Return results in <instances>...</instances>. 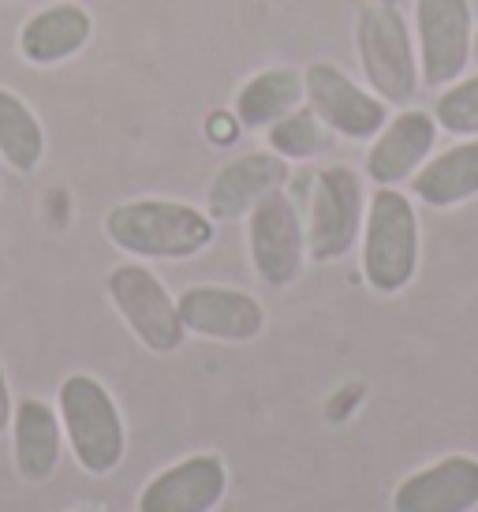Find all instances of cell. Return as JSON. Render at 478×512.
I'll use <instances>...</instances> for the list:
<instances>
[{
    "label": "cell",
    "mask_w": 478,
    "mask_h": 512,
    "mask_svg": "<svg viewBox=\"0 0 478 512\" xmlns=\"http://www.w3.org/2000/svg\"><path fill=\"white\" fill-rule=\"evenodd\" d=\"M475 57H478V27H475Z\"/></svg>",
    "instance_id": "24"
},
{
    "label": "cell",
    "mask_w": 478,
    "mask_h": 512,
    "mask_svg": "<svg viewBox=\"0 0 478 512\" xmlns=\"http://www.w3.org/2000/svg\"><path fill=\"white\" fill-rule=\"evenodd\" d=\"M57 415L71 456L86 475L101 479L124 464L127 423L116 397L101 378L86 374V370L68 374L57 393Z\"/></svg>",
    "instance_id": "3"
},
{
    "label": "cell",
    "mask_w": 478,
    "mask_h": 512,
    "mask_svg": "<svg viewBox=\"0 0 478 512\" xmlns=\"http://www.w3.org/2000/svg\"><path fill=\"white\" fill-rule=\"evenodd\" d=\"M359 262L363 281L378 296H400L415 281L422 262V225L415 199L400 187H374L366 199Z\"/></svg>",
    "instance_id": "2"
},
{
    "label": "cell",
    "mask_w": 478,
    "mask_h": 512,
    "mask_svg": "<svg viewBox=\"0 0 478 512\" xmlns=\"http://www.w3.org/2000/svg\"><path fill=\"white\" fill-rule=\"evenodd\" d=\"M366 221V184L352 165H325L310 176L307 191V255L310 262H340L355 251Z\"/></svg>",
    "instance_id": "5"
},
{
    "label": "cell",
    "mask_w": 478,
    "mask_h": 512,
    "mask_svg": "<svg viewBox=\"0 0 478 512\" xmlns=\"http://www.w3.org/2000/svg\"><path fill=\"white\" fill-rule=\"evenodd\" d=\"M94 38V19L83 4L57 0L45 4L19 27V57L34 68H57L64 60L79 57Z\"/></svg>",
    "instance_id": "16"
},
{
    "label": "cell",
    "mask_w": 478,
    "mask_h": 512,
    "mask_svg": "<svg viewBox=\"0 0 478 512\" xmlns=\"http://www.w3.org/2000/svg\"><path fill=\"white\" fill-rule=\"evenodd\" d=\"M105 240L142 262H183L217 240L206 210L176 199H127L105 214Z\"/></svg>",
    "instance_id": "1"
},
{
    "label": "cell",
    "mask_w": 478,
    "mask_h": 512,
    "mask_svg": "<svg viewBox=\"0 0 478 512\" xmlns=\"http://www.w3.org/2000/svg\"><path fill=\"white\" fill-rule=\"evenodd\" d=\"M228 494V464L217 453H191L161 468L139 490V512H213Z\"/></svg>",
    "instance_id": "12"
},
{
    "label": "cell",
    "mask_w": 478,
    "mask_h": 512,
    "mask_svg": "<svg viewBox=\"0 0 478 512\" xmlns=\"http://www.w3.org/2000/svg\"><path fill=\"white\" fill-rule=\"evenodd\" d=\"M355 53L366 86L389 109H404L422 86L415 34L393 0H370L355 15Z\"/></svg>",
    "instance_id": "4"
},
{
    "label": "cell",
    "mask_w": 478,
    "mask_h": 512,
    "mask_svg": "<svg viewBox=\"0 0 478 512\" xmlns=\"http://www.w3.org/2000/svg\"><path fill=\"white\" fill-rule=\"evenodd\" d=\"M75 512H98V509H75Z\"/></svg>",
    "instance_id": "25"
},
{
    "label": "cell",
    "mask_w": 478,
    "mask_h": 512,
    "mask_svg": "<svg viewBox=\"0 0 478 512\" xmlns=\"http://www.w3.org/2000/svg\"><path fill=\"white\" fill-rule=\"evenodd\" d=\"M45 157V128L27 101L0 86V161L12 172H34Z\"/></svg>",
    "instance_id": "19"
},
{
    "label": "cell",
    "mask_w": 478,
    "mask_h": 512,
    "mask_svg": "<svg viewBox=\"0 0 478 512\" xmlns=\"http://www.w3.org/2000/svg\"><path fill=\"white\" fill-rule=\"evenodd\" d=\"M12 464L27 486H42L57 475L64 460V427L57 408L42 397H27L12 408Z\"/></svg>",
    "instance_id": "15"
},
{
    "label": "cell",
    "mask_w": 478,
    "mask_h": 512,
    "mask_svg": "<svg viewBox=\"0 0 478 512\" xmlns=\"http://www.w3.org/2000/svg\"><path fill=\"white\" fill-rule=\"evenodd\" d=\"M12 389H8V374H4V363H0V434H8V427H12Z\"/></svg>",
    "instance_id": "23"
},
{
    "label": "cell",
    "mask_w": 478,
    "mask_h": 512,
    "mask_svg": "<svg viewBox=\"0 0 478 512\" xmlns=\"http://www.w3.org/2000/svg\"><path fill=\"white\" fill-rule=\"evenodd\" d=\"M303 86H307V105L322 116V124L337 139L370 143L389 120V105L370 86L355 83L340 64H329V60L307 64Z\"/></svg>",
    "instance_id": "9"
},
{
    "label": "cell",
    "mask_w": 478,
    "mask_h": 512,
    "mask_svg": "<svg viewBox=\"0 0 478 512\" xmlns=\"http://www.w3.org/2000/svg\"><path fill=\"white\" fill-rule=\"evenodd\" d=\"M437 135H441V128H437L434 113L404 105L370 139V150H366V161H363L366 180L374 187L411 184V176L434 157Z\"/></svg>",
    "instance_id": "11"
},
{
    "label": "cell",
    "mask_w": 478,
    "mask_h": 512,
    "mask_svg": "<svg viewBox=\"0 0 478 512\" xmlns=\"http://www.w3.org/2000/svg\"><path fill=\"white\" fill-rule=\"evenodd\" d=\"M0 4H12V0H0Z\"/></svg>",
    "instance_id": "26"
},
{
    "label": "cell",
    "mask_w": 478,
    "mask_h": 512,
    "mask_svg": "<svg viewBox=\"0 0 478 512\" xmlns=\"http://www.w3.org/2000/svg\"><path fill=\"white\" fill-rule=\"evenodd\" d=\"M239 120L232 109H217V113H210V120H206V139H210L213 146H232L239 135Z\"/></svg>",
    "instance_id": "22"
},
{
    "label": "cell",
    "mask_w": 478,
    "mask_h": 512,
    "mask_svg": "<svg viewBox=\"0 0 478 512\" xmlns=\"http://www.w3.org/2000/svg\"><path fill=\"white\" fill-rule=\"evenodd\" d=\"M411 195L430 210H456L478 199V139H460L411 176Z\"/></svg>",
    "instance_id": "17"
},
{
    "label": "cell",
    "mask_w": 478,
    "mask_h": 512,
    "mask_svg": "<svg viewBox=\"0 0 478 512\" xmlns=\"http://www.w3.org/2000/svg\"><path fill=\"white\" fill-rule=\"evenodd\" d=\"M266 131H269L266 135L269 150L277 157H284L288 165L292 161H314V157L329 154L333 143H337V135L325 128L322 116L314 113L307 101L299 109H292L288 116H281L277 124H269Z\"/></svg>",
    "instance_id": "20"
},
{
    "label": "cell",
    "mask_w": 478,
    "mask_h": 512,
    "mask_svg": "<svg viewBox=\"0 0 478 512\" xmlns=\"http://www.w3.org/2000/svg\"><path fill=\"white\" fill-rule=\"evenodd\" d=\"M430 113H434L437 128L452 139H478V72L460 75L456 83L441 86Z\"/></svg>",
    "instance_id": "21"
},
{
    "label": "cell",
    "mask_w": 478,
    "mask_h": 512,
    "mask_svg": "<svg viewBox=\"0 0 478 512\" xmlns=\"http://www.w3.org/2000/svg\"><path fill=\"white\" fill-rule=\"evenodd\" d=\"M292 180V165L273 150H251L225 161L206 187V214L213 221H239L258 202Z\"/></svg>",
    "instance_id": "14"
},
{
    "label": "cell",
    "mask_w": 478,
    "mask_h": 512,
    "mask_svg": "<svg viewBox=\"0 0 478 512\" xmlns=\"http://www.w3.org/2000/svg\"><path fill=\"white\" fill-rule=\"evenodd\" d=\"M393 512H475L478 456L449 453L404 475L393 490Z\"/></svg>",
    "instance_id": "13"
},
{
    "label": "cell",
    "mask_w": 478,
    "mask_h": 512,
    "mask_svg": "<svg viewBox=\"0 0 478 512\" xmlns=\"http://www.w3.org/2000/svg\"><path fill=\"white\" fill-rule=\"evenodd\" d=\"M105 292L116 314L124 318L131 337L154 352V356H172L187 341V329L180 322V307L165 281L142 262H124L105 277Z\"/></svg>",
    "instance_id": "6"
},
{
    "label": "cell",
    "mask_w": 478,
    "mask_h": 512,
    "mask_svg": "<svg viewBox=\"0 0 478 512\" xmlns=\"http://www.w3.org/2000/svg\"><path fill=\"white\" fill-rule=\"evenodd\" d=\"M176 307H180L183 329L191 337H202V341H225V344L258 341L266 333V322H269L262 299H254L251 292L228 285L183 288Z\"/></svg>",
    "instance_id": "10"
},
{
    "label": "cell",
    "mask_w": 478,
    "mask_h": 512,
    "mask_svg": "<svg viewBox=\"0 0 478 512\" xmlns=\"http://www.w3.org/2000/svg\"><path fill=\"white\" fill-rule=\"evenodd\" d=\"M303 101H307L303 72L284 64V68H262L239 86L232 98V113L243 131H266L269 124L299 109Z\"/></svg>",
    "instance_id": "18"
},
{
    "label": "cell",
    "mask_w": 478,
    "mask_h": 512,
    "mask_svg": "<svg viewBox=\"0 0 478 512\" xmlns=\"http://www.w3.org/2000/svg\"><path fill=\"white\" fill-rule=\"evenodd\" d=\"M471 0H415V53L422 86H449L475 57Z\"/></svg>",
    "instance_id": "8"
},
{
    "label": "cell",
    "mask_w": 478,
    "mask_h": 512,
    "mask_svg": "<svg viewBox=\"0 0 478 512\" xmlns=\"http://www.w3.org/2000/svg\"><path fill=\"white\" fill-rule=\"evenodd\" d=\"M247 255L254 277L269 288H292L307 270V225L284 187L247 214Z\"/></svg>",
    "instance_id": "7"
}]
</instances>
